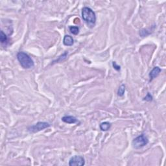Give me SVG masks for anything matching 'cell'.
<instances>
[{"label": "cell", "mask_w": 166, "mask_h": 166, "mask_svg": "<svg viewBox=\"0 0 166 166\" xmlns=\"http://www.w3.org/2000/svg\"><path fill=\"white\" fill-rule=\"evenodd\" d=\"M17 58L20 65L25 69H30L35 66L32 58L25 52H19L17 54Z\"/></svg>", "instance_id": "obj_1"}, {"label": "cell", "mask_w": 166, "mask_h": 166, "mask_svg": "<svg viewBox=\"0 0 166 166\" xmlns=\"http://www.w3.org/2000/svg\"><path fill=\"white\" fill-rule=\"evenodd\" d=\"M82 17L84 21L89 24L94 25L96 21V15L94 11L90 7H85L82 9Z\"/></svg>", "instance_id": "obj_2"}, {"label": "cell", "mask_w": 166, "mask_h": 166, "mask_svg": "<svg viewBox=\"0 0 166 166\" xmlns=\"http://www.w3.org/2000/svg\"><path fill=\"white\" fill-rule=\"evenodd\" d=\"M148 143V138L144 134H141L140 136L134 139L133 141V146L135 149H140L147 145Z\"/></svg>", "instance_id": "obj_3"}, {"label": "cell", "mask_w": 166, "mask_h": 166, "mask_svg": "<svg viewBox=\"0 0 166 166\" xmlns=\"http://www.w3.org/2000/svg\"><path fill=\"white\" fill-rule=\"evenodd\" d=\"M50 124L47 123V122H38L37 123L29 127L28 128V131L31 133H36L44 130V129L50 127Z\"/></svg>", "instance_id": "obj_4"}, {"label": "cell", "mask_w": 166, "mask_h": 166, "mask_svg": "<svg viewBox=\"0 0 166 166\" xmlns=\"http://www.w3.org/2000/svg\"><path fill=\"white\" fill-rule=\"evenodd\" d=\"M85 164V160L81 156H74L70 158V166H82Z\"/></svg>", "instance_id": "obj_5"}, {"label": "cell", "mask_w": 166, "mask_h": 166, "mask_svg": "<svg viewBox=\"0 0 166 166\" xmlns=\"http://www.w3.org/2000/svg\"><path fill=\"white\" fill-rule=\"evenodd\" d=\"M161 69L159 68V67H155L153 68V69L152 70V71L150 72V74H149V77H150V81H151L153 79H155V78L156 77H157L158 75H159V74H160V72H161Z\"/></svg>", "instance_id": "obj_6"}, {"label": "cell", "mask_w": 166, "mask_h": 166, "mask_svg": "<svg viewBox=\"0 0 166 166\" xmlns=\"http://www.w3.org/2000/svg\"><path fill=\"white\" fill-rule=\"evenodd\" d=\"M62 121L69 124H74L78 121L77 119L75 117L72 116H66L62 117Z\"/></svg>", "instance_id": "obj_7"}, {"label": "cell", "mask_w": 166, "mask_h": 166, "mask_svg": "<svg viewBox=\"0 0 166 166\" xmlns=\"http://www.w3.org/2000/svg\"><path fill=\"white\" fill-rule=\"evenodd\" d=\"M63 44L66 46H72L74 44V38L70 35H66L63 39Z\"/></svg>", "instance_id": "obj_8"}, {"label": "cell", "mask_w": 166, "mask_h": 166, "mask_svg": "<svg viewBox=\"0 0 166 166\" xmlns=\"http://www.w3.org/2000/svg\"><path fill=\"white\" fill-rule=\"evenodd\" d=\"M111 126H112V125L110 123L105 121V122H102V123L100 124L99 127L102 131H107L110 129Z\"/></svg>", "instance_id": "obj_9"}, {"label": "cell", "mask_w": 166, "mask_h": 166, "mask_svg": "<svg viewBox=\"0 0 166 166\" xmlns=\"http://www.w3.org/2000/svg\"><path fill=\"white\" fill-rule=\"evenodd\" d=\"M0 42H1L2 44L5 45H7V44L9 42L8 37H7L6 34L4 33V32L2 30L1 31V32H0Z\"/></svg>", "instance_id": "obj_10"}, {"label": "cell", "mask_w": 166, "mask_h": 166, "mask_svg": "<svg viewBox=\"0 0 166 166\" xmlns=\"http://www.w3.org/2000/svg\"><path fill=\"white\" fill-rule=\"evenodd\" d=\"M69 29L70 31L73 35H77L79 33V28L77 26H70Z\"/></svg>", "instance_id": "obj_11"}, {"label": "cell", "mask_w": 166, "mask_h": 166, "mask_svg": "<svg viewBox=\"0 0 166 166\" xmlns=\"http://www.w3.org/2000/svg\"><path fill=\"white\" fill-rule=\"evenodd\" d=\"M125 92V86L124 84H122L120 86H119V89L118 90V95L120 97L123 96Z\"/></svg>", "instance_id": "obj_12"}, {"label": "cell", "mask_w": 166, "mask_h": 166, "mask_svg": "<svg viewBox=\"0 0 166 166\" xmlns=\"http://www.w3.org/2000/svg\"><path fill=\"white\" fill-rule=\"evenodd\" d=\"M144 100H145V101H151L153 100V96H151V94L149 93H148L147 94V96L145 97V98H144Z\"/></svg>", "instance_id": "obj_13"}, {"label": "cell", "mask_w": 166, "mask_h": 166, "mask_svg": "<svg viewBox=\"0 0 166 166\" xmlns=\"http://www.w3.org/2000/svg\"><path fill=\"white\" fill-rule=\"evenodd\" d=\"M112 66H113V67H114V69H115L117 71H119V70H120V69H121V67L119 66V65L117 64L116 62H112Z\"/></svg>", "instance_id": "obj_14"}]
</instances>
